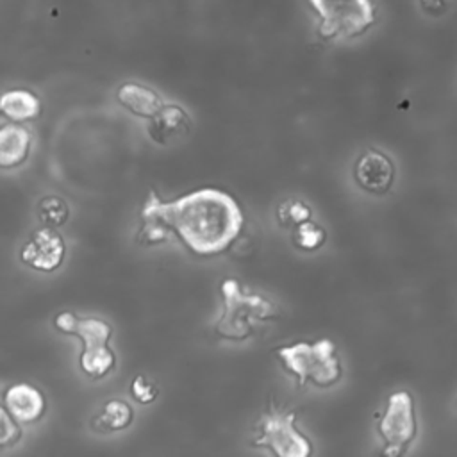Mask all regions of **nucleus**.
Masks as SVG:
<instances>
[{"mask_svg": "<svg viewBox=\"0 0 457 457\" xmlns=\"http://www.w3.org/2000/svg\"><path fill=\"white\" fill-rule=\"evenodd\" d=\"M164 225L196 255H218L241 234L243 212L225 191L204 187L173 202L148 193Z\"/></svg>", "mask_w": 457, "mask_h": 457, "instance_id": "1", "label": "nucleus"}, {"mask_svg": "<svg viewBox=\"0 0 457 457\" xmlns=\"http://www.w3.org/2000/svg\"><path fill=\"white\" fill-rule=\"evenodd\" d=\"M223 311L214 323V332L221 339L245 341L252 336L255 323L277 318V307L261 295H246L236 278L221 282Z\"/></svg>", "mask_w": 457, "mask_h": 457, "instance_id": "2", "label": "nucleus"}, {"mask_svg": "<svg viewBox=\"0 0 457 457\" xmlns=\"http://www.w3.org/2000/svg\"><path fill=\"white\" fill-rule=\"evenodd\" d=\"M277 357L284 370L296 377L298 386L330 387L341 378V364L330 339L282 346L277 350Z\"/></svg>", "mask_w": 457, "mask_h": 457, "instance_id": "3", "label": "nucleus"}, {"mask_svg": "<svg viewBox=\"0 0 457 457\" xmlns=\"http://www.w3.org/2000/svg\"><path fill=\"white\" fill-rule=\"evenodd\" d=\"M318 16V36L325 41L353 39L377 21L373 0H309Z\"/></svg>", "mask_w": 457, "mask_h": 457, "instance_id": "4", "label": "nucleus"}, {"mask_svg": "<svg viewBox=\"0 0 457 457\" xmlns=\"http://www.w3.org/2000/svg\"><path fill=\"white\" fill-rule=\"evenodd\" d=\"M55 327L64 334H73L82 339L80 368L87 377L102 378L116 364L114 352L107 346L112 336L109 323L98 318H77L73 312H62L55 318Z\"/></svg>", "mask_w": 457, "mask_h": 457, "instance_id": "5", "label": "nucleus"}, {"mask_svg": "<svg viewBox=\"0 0 457 457\" xmlns=\"http://www.w3.org/2000/svg\"><path fill=\"white\" fill-rule=\"evenodd\" d=\"M377 432L384 443V455L398 457L409 448L418 434L414 400L409 391H396L387 398Z\"/></svg>", "mask_w": 457, "mask_h": 457, "instance_id": "6", "label": "nucleus"}, {"mask_svg": "<svg viewBox=\"0 0 457 457\" xmlns=\"http://www.w3.org/2000/svg\"><path fill=\"white\" fill-rule=\"evenodd\" d=\"M295 414L271 405L255 427L253 446L268 448L278 457H307L311 453L309 439L296 428Z\"/></svg>", "mask_w": 457, "mask_h": 457, "instance_id": "7", "label": "nucleus"}, {"mask_svg": "<svg viewBox=\"0 0 457 457\" xmlns=\"http://www.w3.org/2000/svg\"><path fill=\"white\" fill-rule=\"evenodd\" d=\"M64 239L54 227H43L32 232V236L21 246V261L39 271H54L64 259Z\"/></svg>", "mask_w": 457, "mask_h": 457, "instance_id": "8", "label": "nucleus"}, {"mask_svg": "<svg viewBox=\"0 0 457 457\" xmlns=\"http://www.w3.org/2000/svg\"><path fill=\"white\" fill-rule=\"evenodd\" d=\"M355 182L371 195H384L395 182V164L378 150H366L353 168Z\"/></svg>", "mask_w": 457, "mask_h": 457, "instance_id": "9", "label": "nucleus"}, {"mask_svg": "<svg viewBox=\"0 0 457 457\" xmlns=\"http://www.w3.org/2000/svg\"><path fill=\"white\" fill-rule=\"evenodd\" d=\"M191 129L187 112L179 105H162L148 123V136L157 145H171L184 137Z\"/></svg>", "mask_w": 457, "mask_h": 457, "instance_id": "10", "label": "nucleus"}, {"mask_svg": "<svg viewBox=\"0 0 457 457\" xmlns=\"http://www.w3.org/2000/svg\"><path fill=\"white\" fill-rule=\"evenodd\" d=\"M4 403L9 414L18 423L37 421L45 412L43 395L34 386L29 384H14L7 387L4 395Z\"/></svg>", "mask_w": 457, "mask_h": 457, "instance_id": "11", "label": "nucleus"}, {"mask_svg": "<svg viewBox=\"0 0 457 457\" xmlns=\"http://www.w3.org/2000/svg\"><path fill=\"white\" fill-rule=\"evenodd\" d=\"M116 98L125 109L141 118H152L164 105L161 96L154 89L136 82L121 84Z\"/></svg>", "mask_w": 457, "mask_h": 457, "instance_id": "12", "label": "nucleus"}, {"mask_svg": "<svg viewBox=\"0 0 457 457\" xmlns=\"http://www.w3.org/2000/svg\"><path fill=\"white\" fill-rule=\"evenodd\" d=\"M30 152V134L20 125L0 127V168L20 166Z\"/></svg>", "mask_w": 457, "mask_h": 457, "instance_id": "13", "label": "nucleus"}, {"mask_svg": "<svg viewBox=\"0 0 457 457\" xmlns=\"http://www.w3.org/2000/svg\"><path fill=\"white\" fill-rule=\"evenodd\" d=\"M41 104L27 89H11L0 95V112L12 121H29L39 116Z\"/></svg>", "mask_w": 457, "mask_h": 457, "instance_id": "14", "label": "nucleus"}, {"mask_svg": "<svg viewBox=\"0 0 457 457\" xmlns=\"http://www.w3.org/2000/svg\"><path fill=\"white\" fill-rule=\"evenodd\" d=\"M132 423V407L123 400H109L95 418V427L102 432L123 430Z\"/></svg>", "mask_w": 457, "mask_h": 457, "instance_id": "15", "label": "nucleus"}, {"mask_svg": "<svg viewBox=\"0 0 457 457\" xmlns=\"http://www.w3.org/2000/svg\"><path fill=\"white\" fill-rule=\"evenodd\" d=\"M141 230L137 234V241L143 245H157L168 239L170 236V228L164 225V221L161 220V216L157 214L150 196H146V202L141 209Z\"/></svg>", "mask_w": 457, "mask_h": 457, "instance_id": "16", "label": "nucleus"}, {"mask_svg": "<svg viewBox=\"0 0 457 457\" xmlns=\"http://www.w3.org/2000/svg\"><path fill=\"white\" fill-rule=\"evenodd\" d=\"M39 220L46 225V227H61L70 214V209L66 205V202L61 196H45L39 202Z\"/></svg>", "mask_w": 457, "mask_h": 457, "instance_id": "17", "label": "nucleus"}, {"mask_svg": "<svg viewBox=\"0 0 457 457\" xmlns=\"http://www.w3.org/2000/svg\"><path fill=\"white\" fill-rule=\"evenodd\" d=\"M293 241L300 250L312 252V250H318L325 243V230L320 225L307 220V221L300 223L298 227H295Z\"/></svg>", "mask_w": 457, "mask_h": 457, "instance_id": "18", "label": "nucleus"}, {"mask_svg": "<svg viewBox=\"0 0 457 457\" xmlns=\"http://www.w3.org/2000/svg\"><path fill=\"white\" fill-rule=\"evenodd\" d=\"M277 218H278V223L282 227L295 228V227H298L300 223H303L311 218V209L300 200H286L278 207Z\"/></svg>", "mask_w": 457, "mask_h": 457, "instance_id": "19", "label": "nucleus"}, {"mask_svg": "<svg viewBox=\"0 0 457 457\" xmlns=\"http://www.w3.org/2000/svg\"><path fill=\"white\" fill-rule=\"evenodd\" d=\"M21 436L18 421L9 414L7 409L0 405V446H9L16 443Z\"/></svg>", "mask_w": 457, "mask_h": 457, "instance_id": "20", "label": "nucleus"}, {"mask_svg": "<svg viewBox=\"0 0 457 457\" xmlns=\"http://www.w3.org/2000/svg\"><path fill=\"white\" fill-rule=\"evenodd\" d=\"M130 393L132 396L139 402V403H150L157 398L159 395V389L157 386L148 380L145 375H137L134 380H132V386H130Z\"/></svg>", "mask_w": 457, "mask_h": 457, "instance_id": "21", "label": "nucleus"}, {"mask_svg": "<svg viewBox=\"0 0 457 457\" xmlns=\"http://www.w3.org/2000/svg\"><path fill=\"white\" fill-rule=\"evenodd\" d=\"M420 2L423 4L425 11H428V12L436 14V12L443 11V9H446L448 2H452V0H420Z\"/></svg>", "mask_w": 457, "mask_h": 457, "instance_id": "22", "label": "nucleus"}]
</instances>
